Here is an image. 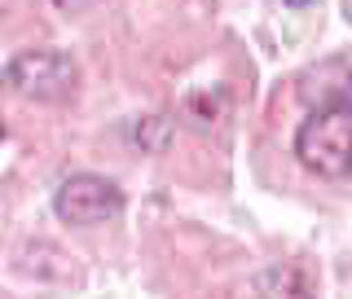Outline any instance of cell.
<instances>
[{
    "mask_svg": "<svg viewBox=\"0 0 352 299\" xmlns=\"http://www.w3.org/2000/svg\"><path fill=\"white\" fill-rule=\"evenodd\" d=\"M295 159L326 181L352 176V106L348 102L317 106L295 132Z\"/></svg>",
    "mask_w": 352,
    "mask_h": 299,
    "instance_id": "6da1fadb",
    "label": "cell"
},
{
    "mask_svg": "<svg viewBox=\"0 0 352 299\" xmlns=\"http://www.w3.org/2000/svg\"><path fill=\"white\" fill-rule=\"evenodd\" d=\"M304 278L295 269H264L256 278V291L260 295H304Z\"/></svg>",
    "mask_w": 352,
    "mask_h": 299,
    "instance_id": "277c9868",
    "label": "cell"
},
{
    "mask_svg": "<svg viewBox=\"0 0 352 299\" xmlns=\"http://www.w3.org/2000/svg\"><path fill=\"white\" fill-rule=\"evenodd\" d=\"M53 212H58L62 225L93 229V225H106V220L124 216V190L115 181H106V176L75 172L53 190Z\"/></svg>",
    "mask_w": 352,
    "mask_h": 299,
    "instance_id": "3957f363",
    "label": "cell"
},
{
    "mask_svg": "<svg viewBox=\"0 0 352 299\" xmlns=\"http://www.w3.org/2000/svg\"><path fill=\"white\" fill-rule=\"evenodd\" d=\"M0 141H5V124H0Z\"/></svg>",
    "mask_w": 352,
    "mask_h": 299,
    "instance_id": "52a82bcc",
    "label": "cell"
},
{
    "mask_svg": "<svg viewBox=\"0 0 352 299\" xmlns=\"http://www.w3.org/2000/svg\"><path fill=\"white\" fill-rule=\"evenodd\" d=\"M282 5H317V0H282Z\"/></svg>",
    "mask_w": 352,
    "mask_h": 299,
    "instance_id": "8992f818",
    "label": "cell"
},
{
    "mask_svg": "<svg viewBox=\"0 0 352 299\" xmlns=\"http://www.w3.org/2000/svg\"><path fill=\"white\" fill-rule=\"evenodd\" d=\"M80 84V66L62 49H22L5 66V88L27 102H62Z\"/></svg>",
    "mask_w": 352,
    "mask_h": 299,
    "instance_id": "7a4b0ae2",
    "label": "cell"
},
{
    "mask_svg": "<svg viewBox=\"0 0 352 299\" xmlns=\"http://www.w3.org/2000/svg\"><path fill=\"white\" fill-rule=\"evenodd\" d=\"M185 110L198 115V124H216L225 115V93H216V102H212V93H190L185 97Z\"/></svg>",
    "mask_w": 352,
    "mask_h": 299,
    "instance_id": "5b68a950",
    "label": "cell"
}]
</instances>
